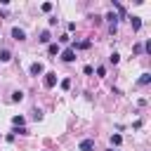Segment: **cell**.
I'll return each instance as SVG.
<instances>
[{"instance_id":"1","label":"cell","mask_w":151,"mask_h":151,"mask_svg":"<svg viewBox=\"0 0 151 151\" xmlns=\"http://www.w3.org/2000/svg\"><path fill=\"white\" fill-rule=\"evenodd\" d=\"M42 83H45V87H54L57 85V73H45V78H42Z\"/></svg>"},{"instance_id":"2","label":"cell","mask_w":151,"mask_h":151,"mask_svg":"<svg viewBox=\"0 0 151 151\" xmlns=\"http://www.w3.org/2000/svg\"><path fill=\"white\" fill-rule=\"evenodd\" d=\"M78 149H80V151H92V149H94V142H92V139H83Z\"/></svg>"},{"instance_id":"3","label":"cell","mask_w":151,"mask_h":151,"mask_svg":"<svg viewBox=\"0 0 151 151\" xmlns=\"http://www.w3.org/2000/svg\"><path fill=\"white\" fill-rule=\"evenodd\" d=\"M61 59H64V61H73V59H76V50H64V52H61Z\"/></svg>"},{"instance_id":"4","label":"cell","mask_w":151,"mask_h":151,"mask_svg":"<svg viewBox=\"0 0 151 151\" xmlns=\"http://www.w3.org/2000/svg\"><path fill=\"white\" fill-rule=\"evenodd\" d=\"M42 71H45V66H42L40 61H35V64H31V73H33V76H40Z\"/></svg>"},{"instance_id":"5","label":"cell","mask_w":151,"mask_h":151,"mask_svg":"<svg viewBox=\"0 0 151 151\" xmlns=\"http://www.w3.org/2000/svg\"><path fill=\"white\" fill-rule=\"evenodd\" d=\"M12 38H14V40H24V38H26V33H24L21 28H17V26H14V28H12Z\"/></svg>"},{"instance_id":"6","label":"cell","mask_w":151,"mask_h":151,"mask_svg":"<svg viewBox=\"0 0 151 151\" xmlns=\"http://www.w3.org/2000/svg\"><path fill=\"white\" fill-rule=\"evenodd\" d=\"M130 24H132V31H139L142 28V19L139 17H130Z\"/></svg>"},{"instance_id":"7","label":"cell","mask_w":151,"mask_h":151,"mask_svg":"<svg viewBox=\"0 0 151 151\" xmlns=\"http://www.w3.org/2000/svg\"><path fill=\"white\" fill-rule=\"evenodd\" d=\"M12 123H14L17 127H24V123H26V120H24V116H14V118H12Z\"/></svg>"},{"instance_id":"8","label":"cell","mask_w":151,"mask_h":151,"mask_svg":"<svg viewBox=\"0 0 151 151\" xmlns=\"http://www.w3.org/2000/svg\"><path fill=\"white\" fill-rule=\"evenodd\" d=\"M9 59H12L9 50H2V52H0V61H9Z\"/></svg>"},{"instance_id":"9","label":"cell","mask_w":151,"mask_h":151,"mask_svg":"<svg viewBox=\"0 0 151 151\" xmlns=\"http://www.w3.org/2000/svg\"><path fill=\"white\" fill-rule=\"evenodd\" d=\"M151 83V76L149 73H142V78H139V85H149Z\"/></svg>"},{"instance_id":"10","label":"cell","mask_w":151,"mask_h":151,"mask_svg":"<svg viewBox=\"0 0 151 151\" xmlns=\"http://www.w3.org/2000/svg\"><path fill=\"white\" fill-rule=\"evenodd\" d=\"M47 52H50V54H57V52H59V45H57V42H50Z\"/></svg>"},{"instance_id":"11","label":"cell","mask_w":151,"mask_h":151,"mask_svg":"<svg viewBox=\"0 0 151 151\" xmlns=\"http://www.w3.org/2000/svg\"><path fill=\"white\" fill-rule=\"evenodd\" d=\"M120 142H123V137H120V134H111V144H113V146H118Z\"/></svg>"},{"instance_id":"12","label":"cell","mask_w":151,"mask_h":151,"mask_svg":"<svg viewBox=\"0 0 151 151\" xmlns=\"http://www.w3.org/2000/svg\"><path fill=\"white\" fill-rule=\"evenodd\" d=\"M38 40H40V42H50V33H47V31H42V33H40V38H38Z\"/></svg>"},{"instance_id":"13","label":"cell","mask_w":151,"mask_h":151,"mask_svg":"<svg viewBox=\"0 0 151 151\" xmlns=\"http://www.w3.org/2000/svg\"><path fill=\"white\" fill-rule=\"evenodd\" d=\"M24 99V92H12V101H21Z\"/></svg>"},{"instance_id":"14","label":"cell","mask_w":151,"mask_h":151,"mask_svg":"<svg viewBox=\"0 0 151 151\" xmlns=\"http://www.w3.org/2000/svg\"><path fill=\"white\" fill-rule=\"evenodd\" d=\"M109 59H111V64H118V61H120V54H118V52H113Z\"/></svg>"},{"instance_id":"15","label":"cell","mask_w":151,"mask_h":151,"mask_svg":"<svg viewBox=\"0 0 151 151\" xmlns=\"http://www.w3.org/2000/svg\"><path fill=\"white\" fill-rule=\"evenodd\" d=\"M90 45H92V42H90V40H83V42H78V47H80V50H87V47H90Z\"/></svg>"},{"instance_id":"16","label":"cell","mask_w":151,"mask_h":151,"mask_svg":"<svg viewBox=\"0 0 151 151\" xmlns=\"http://www.w3.org/2000/svg\"><path fill=\"white\" fill-rule=\"evenodd\" d=\"M68 87H71V80L64 78V80H61V90H68Z\"/></svg>"},{"instance_id":"17","label":"cell","mask_w":151,"mask_h":151,"mask_svg":"<svg viewBox=\"0 0 151 151\" xmlns=\"http://www.w3.org/2000/svg\"><path fill=\"white\" fill-rule=\"evenodd\" d=\"M40 9H42V12H50V9H52V2H42V7H40Z\"/></svg>"}]
</instances>
